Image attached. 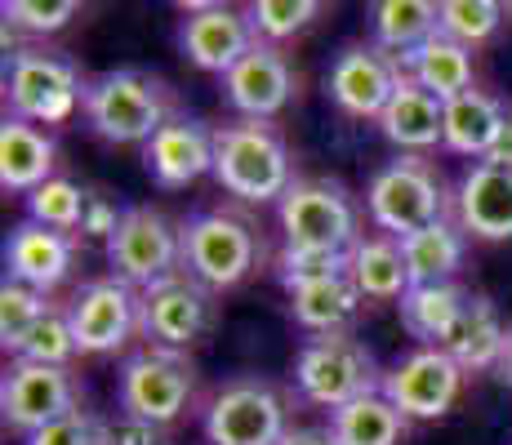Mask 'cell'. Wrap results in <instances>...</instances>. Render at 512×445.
<instances>
[{"label": "cell", "instance_id": "cell-27", "mask_svg": "<svg viewBox=\"0 0 512 445\" xmlns=\"http://www.w3.org/2000/svg\"><path fill=\"white\" fill-rule=\"evenodd\" d=\"M401 254L410 267V285L455 281V272L464 267V227H455L450 219L428 223L419 232L401 236Z\"/></svg>", "mask_w": 512, "mask_h": 445}, {"label": "cell", "instance_id": "cell-23", "mask_svg": "<svg viewBox=\"0 0 512 445\" xmlns=\"http://www.w3.org/2000/svg\"><path fill=\"white\" fill-rule=\"evenodd\" d=\"M49 178H54V138L9 116L0 125V187L32 196Z\"/></svg>", "mask_w": 512, "mask_h": 445}, {"label": "cell", "instance_id": "cell-4", "mask_svg": "<svg viewBox=\"0 0 512 445\" xmlns=\"http://www.w3.org/2000/svg\"><path fill=\"white\" fill-rule=\"evenodd\" d=\"M366 210L370 219L388 236H410L428 223L446 219V187L441 174L419 156H397L388 161L366 187Z\"/></svg>", "mask_w": 512, "mask_h": 445}, {"label": "cell", "instance_id": "cell-5", "mask_svg": "<svg viewBox=\"0 0 512 445\" xmlns=\"http://www.w3.org/2000/svg\"><path fill=\"white\" fill-rule=\"evenodd\" d=\"M285 245L303 250H352L357 236V205L334 178H294L277 205Z\"/></svg>", "mask_w": 512, "mask_h": 445}, {"label": "cell", "instance_id": "cell-33", "mask_svg": "<svg viewBox=\"0 0 512 445\" xmlns=\"http://www.w3.org/2000/svg\"><path fill=\"white\" fill-rule=\"evenodd\" d=\"M85 201H90V192L76 187L72 178H49V183H41L27 196V214H32V223L72 236L85 219Z\"/></svg>", "mask_w": 512, "mask_h": 445}, {"label": "cell", "instance_id": "cell-3", "mask_svg": "<svg viewBox=\"0 0 512 445\" xmlns=\"http://www.w3.org/2000/svg\"><path fill=\"white\" fill-rule=\"evenodd\" d=\"M294 383L312 405H326L334 414L357 397L379 392L383 374L366 343H357L352 334H321V339L303 343L294 356Z\"/></svg>", "mask_w": 512, "mask_h": 445}, {"label": "cell", "instance_id": "cell-39", "mask_svg": "<svg viewBox=\"0 0 512 445\" xmlns=\"http://www.w3.org/2000/svg\"><path fill=\"white\" fill-rule=\"evenodd\" d=\"M27 445H112V423L94 419L85 410H72L63 419L45 423L41 432H32Z\"/></svg>", "mask_w": 512, "mask_h": 445}, {"label": "cell", "instance_id": "cell-16", "mask_svg": "<svg viewBox=\"0 0 512 445\" xmlns=\"http://www.w3.org/2000/svg\"><path fill=\"white\" fill-rule=\"evenodd\" d=\"M183 27H179V45L187 54V63H196L201 72H219L228 76L254 45L250 18L236 14L228 5H183Z\"/></svg>", "mask_w": 512, "mask_h": 445}, {"label": "cell", "instance_id": "cell-6", "mask_svg": "<svg viewBox=\"0 0 512 445\" xmlns=\"http://www.w3.org/2000/svg\"><path fill=\"white\" fill-rule=\"evenodd\" d=\"M9 112L27 125H63L67 116L81 107L85 85L76 63L63 54H45V49H18L9 58V81H5Z\"/></svg>", "mask_w": 512, "mask_h": 445}, {"label": "cell", "instance_id": "cell-19", "mask_svg": "<svg viewBox=\"0 0 512 445\" xmlns=\"http://www.w3.org/2000/svg\"><path fill=\"white\" fill-rule=\"evenodd\" d=\"M76 263V241L67 232H54V227L41 223H18L5 241V276L9 281H23L32 290L49 294L54 285L67 281Z\"/></svg>", "mask_w": 512, "mask_h": 445}, {"label": "cell", "instance_id": "cell-35", "mask_svg": "<svg viewBox=\"0 0 512 445\" xmlns=\"http://www.w3.org/2000/svg\"><path fill=\"white\" fill-rule=\"evenodd\" d=\"M504 5L499 0H441V36L459 45H481L499 32Z\"/></svg>", "mask_w": 512, "mask_h": 445}, {"label": "cell", "instance_id": "cell-30", "mask_svg": "<svg viewBox=\"0 0 512 445\" xmlns=\"http://www.w3.org/2000/svg\"><path fill=\"white\" fill-rule=\"evenodd\" d=\"M406 414L397 410L383 392L357 397L352 405L330 414V432L339 445H401L406 437Z\"/></svg>", "mask_w": 512, "mask_h": 445}, {"label": "cell", "instance_id": "cell-40", "mask_svg": "<svg viewBox=\"0 0 512 445\" xmlns=\"http://www.w3.org/2000/svg\"><path fill=\"white\" fill-rule=\"evenodd\" d=\"M121 214H125V210H116V205L107 201V196L90 192V201H85L81 232H85V236H103V241H112V232L121 227Z\"/></svg>", "mask_w": 512, "mask_h": 445}, {"label": "cell", "instance_id": "cell-37", "mask_svg": "<svg viewBox=\"0 0 512 445\" xmlns=\"http://www.w3.org/2000/svg\"><path fill=\"white\" fill-rule=\"evenodd\" d=\"M81 352L76 348V334H72V321H67V312H49L41 325H36L32 334H27V343L18 348L14 361H32V365H58V370H67V361Z\"/></svg>", "mask_w": 512, "mask_h": 445}, {"label": "cell", "instance_id": "cell-12", "mask_svg": "<svg viewBox=\"0 0 512 445\" xmlns=\"http://www.w3.org/2000/svg\"><path fill=\"white\" fill-rule=\"evenodd\" d=\"M72 410H81L72 370L32 365V361H14L5 370V383H0V414H5V428L32 437V432H41L45 423L63 419V414H72Z\"/></svg>", "mask_w": 512, "mask_h": 445}, {"label": "cell", "instance_id": "cell-34", "mask_svg": "<svg viewBox=\"0 0 512 445\" xmlns=\"http://www.w3.org/2000/svg\"><path fill=\"white\" fill-rule=\"evenodd\" d=\"M352 250H303V245H285L277 254V276L285 290H303V285L334 281V276H348Z\"/></svg>", "mask_w": 512, "mask_h": 445}, {"label": "cell", "instance_id": "cell-41", "mask_svg": "<svg viewBox=\"0 0 512 445\" xmlns=\"http://www.w3.org/2000/svg\"><path fill=\"white\" fill-rule=\"evenodd\" d=\"M112 445H161V437H156V423L121 414V419L112 423Z\"/></svg>", "mask_w": 512, "mask_h": 445}, {"label": "cell", "instance_id": "cell-20", "mask_svg": "<svg viewBox=\"0 0 512 445\" xmlns=\"http://www.w3.org/2000/svg\"><path fill=\"white\" fill-rule=\"evenodd\" d=\"M455 214L481 241H512V170L477 161L455 192Z\"/></svg>", "mask_w": 512, "mask_h": 445}, {"label": "cell", "instance_id": "cell-26", "mask_svg": "<svg viewBox=\"0 0 512 445\" xmlns=\"http://www.w3.org/2000/svg\"><path fill=\"white\" fill-rule=\"evenodd\" d=\"M348 276L361 290V299L401 303L410 290V267H406V254H401L397 236H366V241L352 245Z\"/></svg>", "mask_w": 512, "mask_h": 445}, {"label": "cell", "instance_id": "cell-13", "mask_svg": "<svg viewBox=\"0 0 512 445\" xmlns=\"http://www.w3.org/2000/svg\"><path fill=\"white\" fill-rule=\"evenodd\" d=\"M379 392L397 405L406 419H441L446 410H455L459 392H464V370L441 348H419V352L401 356V361L383 374Z\"/></svg>", "mask_w": 512, "mask_h": 445}, {"label": "cell", "instance_id": "cell-32", "mask_svg": "<svg viewBox=\"0 0 512 445\" xmlns=\"http://www.w3.org/2000/svg\"><path fill=\"white\" fill-rule=\"evenodd\" d=\"M49 312L54 308L45 303L41 290H32V285L9 281L5 276V285H0V348L18 356V348L27 343V334H32Z\"/></svg>", "mask_w": 512, "mask_h": 445}, {"label": "cell", "instance_id": "cell-29", "mask_svg": "<svg viewBox=\"0 0 512 445\" xmlns=\"http://www.w3.org/2000/svg\"><path fill=\"white\" fill-rule=\"evenodd\" d=\"M374 18V45L392 58L415 54L423 41L441 32V5L432 0H379L370 9Z\"/></svg>", "mask_w": 512, "mask_h": 445}, {"label": "cell", "instance_id": "cell-28", "mask_svg": "<svg viewBox=\"0 0 512 445\" xmlns=\"http://www.w3.org/2000/svg\"><path fill=\"white\" fill-rule=\"evenodd\" d=\"M401 308V325H406L415 339H423L428 348H441L446 334L455 330L459 312L468 308V290L459 281H441V285H410Z\"/></svg>", "mask_w": 512, "mask_h": 445}, {"label": "cell", "instance_id": "cell-43", "mask_svg": "<svg viewBox=\"0 0 512 445\" xmlns=\"http://www.w3.org/2000/svg\"><path fill=\"white\" fill-rule=\"evenodd\" d=\"M281 445H339V441H334L330 428L326 432L321 428H294V432H285L281 437Z\"/></svg>", "mask_w": 512, "mask_h": 445}, {"label": "cell", "instance_id": "cell-17", "mask_svg": "<svg viewBox=\"0 0 512 445\" xmlns=\"http://www.w3.org/2000/svg\"><path fill=\"white\" fill-rule=\"evenodd\" d=\"M143 165L156 187H187L201 174H214V130L196 116L174 112L143 147Z\"/></svg>", "mask_w": 512, "mask_h": 445}, {"label": "cell", "instance_id": "cell-24", "mask_svg": "<svg viewBox=\"0 0 512 445\" xmlns=\"http://www.w3.org/2000/svg\"><path fill=\"white\" fill-rule=\"evenodd\" d=\"M397 63L410 81H415L419 89H428L432 98H441V103H450V98L477 89L472 85V49L450 41V36H441V32L432 36V41H423L415 54L397 58Z\"/></svg>", "mask_w": 512, "mask_h": 445}, {"label": "cell", "instance_id": "cell-38", "mask_svg": "<svg viewBox=\"0 0 512 445\" xmlns=\"http://www.w3.org/2000/svg\"><path fill=\"white\" fill-rule=\"evenodd\" d=\"M76 0H9L5 5V27L9 32H27V36H49L63 32L76 18Z\"/></svg>", "mask_w": 512, "mask_h": 445}, {"label": "cell", "instance_id": "cell-9", "mask_svg": "<svg viewBox=\"0 0 512 445\" xmlns=\"http://www.w3.org/2000/svg\"><path fill=\"white\" fill-rule=\"evenodd\" d=\"M196 392V370L170 348H147L121 365V410L143 423H174Z\"/></svg>", "mask_w": 512, "mask_h": 445}, {"label": "cell", "instance_id": "cell-36", "mask_svg": "<svg viewBox=\"0 0 512 445\" xmlns=\"http://www.w3.org/2000/svg\"><path fill=\"white\" fill-rule=\"evenodd\" d=\"M245 18H250L254 36H259L263 45H277L285 36H294V32L317 23L321 0H259V5L245 9Z\"/></svg>", "mask_w": 512, "mask_h": 445}, {"label": "cell", "instance_id": "cell-44", "mask_svg": "<svg viewBox=\"0 0 512 445\" xmlns=\"http://www.w3.org/2000/svg\"><path fill=\"white\" fill-rule=\"evenodd\" d=\"M499 379L512 388V330H508V348H504V361H499Z\"/></svg>", "mask_w": 512, "mask_h": 445}, {"label": "cell", "instance_id": "cell-11", "mask_svg": "<svg viewBox=\"0 0 512 445\" xmlns=\"http://www.w3.org/2000/svg\"><path fill=\"white\" fill-rule=\"evenodd\" d=\"M67 321L81 352H116L130 343L134 330H143V294L121 276H98L72 294Z\"/></svg>", "mask_w": 512, "mask_h": 445}, {"label": "cell", "instance_id": "cell-1", "mask_svg": "<svg viewBox=\"0 0 512 445\" xmlns=\"http://www.w3.org/2000/svg\"><path fill=\"white\" fill-rule=\"evenodd\" d=\"M214 178L241 201H277L294 187L290 147L268 121H236L214 130Z\"/></svg>", "mask_w": 512, "mask_h": 445}, {"label": "cell", "instance_id": "cell-31", "mask_svg": "<svg viewBox=\"0 0 512 445\" xmlns=\"http://www.w3.org/2000/svg\"><path fill=\"white\" fill-rule=\"evenodd\" d=\"M361 308V290L352 285V276H334V281H317V285H303V290L290 294V312L303 330L321 334H343L348 321Z\"/></svg>", "mask_w": 512, "mask_h": 445}, {"label": "cell", "instance_id": "cell-21", "mask_svg": "<svg viewBox=\"0 0 512 445\" xmlns=\"http://www.w3.org/2000/svg\"><path fill=\"white\" fill-rule=\"evenodd\" d=\"M504 348H508V325L499 316V308L486 294H468V308L459 312L455 330L446 334L441 352L468 374V370H499Z\"/></svg>", "mask_w": 512, "mask_h": 445}, {"label": "cell", "instance_id": "cell-7", "mask_svg": "<svg viewBox=\"0 0 512 445\" xmlns=\"http://www.w3.org/2000/svg\"><path fill=\"white\" fill-rule=\"evenodd\" d=\"M107 259L134 290H152L156 281L183 272V232L152 205H130L107 241Z\"/></svg>", "mask_w": 512, "mask_h": 445}, {"label": "cell", "instance_id": "cell-42", "mask_svg": "<svg viewBox=\"0 0 512 445\" xmlns=\"http://www.w3.org/2000/svg\"><path fill=\"white\" fill-rule=\"evenodd\" d=\"M486 165H499V170H512V112H508V121H504V130H499V138H495V147H490Z\"/></svg>", "mask_w": 512, "mask_h": 445}, {"label": "cell", "instance_id": "cell-18", "mask_svg": "<svg viewBox=\"0 0 512 445\" xmlns=\"http://www.w3.org/2000/svg\"><path fill=\"white\" fill-rule=\"evenodd\" d=\"M228 103L245 121H272L277 112H285L294 98V67L277 45H254L241 63L223 76Z\"/></svg>", "mask_w": 512, "mask_h": 445}, {"label": "cell", "instance_id": "cell-22", "mask_svg": "<svg viewBox=\"0 0 512 445\" xmlns=\"http://www.w3.org/2000/svg\"><path fill=\"white\" fill-rule=\"evenodd\" d=\"M379 130L388 143H397L401 152H428L446 138V103L432 98L428 89H419L415 81H401V89L392 94V103L383 107Z\"/></svg>", "mask_w": 512, "mask_h": 445}, {"label": "cell", "instance_id": "cell-2", "mask_svg": "<svg viewBox=\"0 0 512 445\" xmlns=\"http://www.w3.org/2000/svg\"><path fill=\"white\" fill-rule=\"evenodd\" d=\"M85 121L107 143H152L156 130L170 121V89L156 76L121 67V72H103L85 81Z\"/></svg>", "mask_w": 512, "mask_h": 445}, {"label": "cell", "instance_id": "cell-25", "mask_svg": "<svg viewBox=\"0 0 512 445\" xmlns=\"http://www.w3.org/2000/svg\"><path fill=\"white\" fill-rule=\"evenodd\" d=\"M504 121H508V107L499 103V98L481 94V89H468V94L446 103V138H441V147L486 161L499 130H504Z\"/></svg>", "mask_w": 512, "mask_h": 445}, {"label": "cell", "instance_id": "cell-15", "mask_svg": "<svg viewBox=\"0 0 512 445\" xmlns=\"http://www.w3.org/2000/svg\"><path fill=\"white\" fill-rule=\"evenodd\" d=\"M401 81H406L401 63L392 54H383L379 45H348L330 67V98L339 103V112L379 121Z\"/></svg>", "mask_w": 512, "mask_h": 445}, {"label": "cell", "instance_id": "cell-14", "mask_svg": "<svg viewBox=\"0 0 512 445\" xmlns=\"http://www.w3.org/2000/svg\"><path fill=\"white\" fill-rule=\"evenodd\" d=\"M214 321V299L210 285H201L192 272H174L143 290V334L156 339L161 348H187L196 343Z\"/></svg>", "mask_w": 512, "mask_h": 445}, {"label": "cell", "instance_id": "cell-10", "mask_svg": "<svg viewBox=\"0 0 512 445\" xmlns=\"http://www.w3.org/2000/svg\"><path fill=\"white\" fill-rule=\"evenodd\" d=\"M285 405L277 388L263 379H232L214 392L205 410V441L210 445H281Z\"/></svg>", "mask_w": 512, "mask_h": 445}, {"label": "cell", "instance_id": "cell-8", "mask_svg": "<svg viewBox=\"0 0 512 445\" xmlns=\"http://www.w3.org/2000/svg\"><path fill=\"white\" fill-rule=\"evenodd\" d=\"M179 232H183V267L210 290H232L236 281L250 276L254 259H259L254 232L232 214L201 210Z\"/></svg>", "mask_w": 512, "mask_h": 445}]
</instances>
